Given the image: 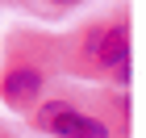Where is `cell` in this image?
<instances>
[{
  "instance_id": "1",
  "label": "cell",
  "mask_w": 146,
  "mask_h": 138,
  "mask_svg": "<svg viewBox=\"0 0 146 138\" xmlns=\"http://www.w3.org/2000/svg\"><path fill=\"white\" fill-rule=\"evenodd\" d=\"M38 126L54 138H109V126L96 121V117L71 109L67 101H50L38 109Z\"/></svg>"
},
{
  "instance_id": "2",
  "label": "cell",
  "mask_w": 146,
  "mask_h": 138,
  "mask_svg": "<svg viewBox=\"0 0 146 138\" xmlns=\"http://www.w3.org/2000/svg\"><path fill=\"white\" fill-rule=\"evenodd\" d=\"M88 59L109 75H125V67H129V34H125V25L117 21L109 29H100L88 42Z\"/></svg>"
},
{
  "instance_id": "3",
  "label": "cell",
  "mask_w": 146,
  "mask_h": 138,
  "mask_svg": "<svg viewBox=\"0 0 146 138\" xmlns=\"http://www.w3.org/2000/svg\"><path fill=\"white\" fill-rule=\"evenodd\" d=\"M38 92H42V71L38 67H13L9 75L0 80V96H4L9 105H17V109L34 105Z\"/></svg>"
},
{
  "instance_id": "4",
  "label": "cell",
  "mask_w": 146,
  "mask_h": 138,
  "mask_svg": "<svg viewBox=\"0 0 146 138\" xmlns=\"http://www.w3.org/2000/svg\"><path fill=\"white\" fill-rule=\"evenodd\" d=\"M54 4H71V0H54Z\"/></svg>"
}]
</instances>
